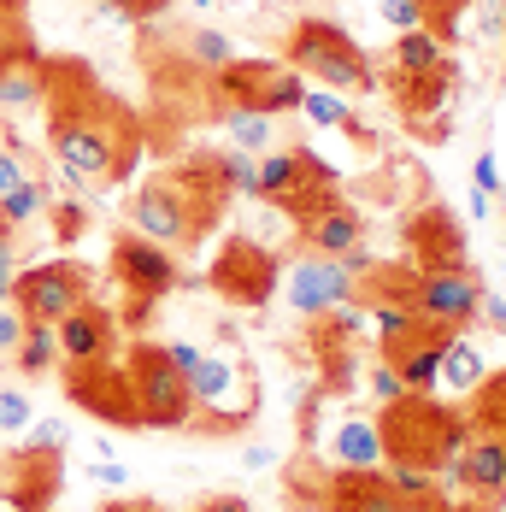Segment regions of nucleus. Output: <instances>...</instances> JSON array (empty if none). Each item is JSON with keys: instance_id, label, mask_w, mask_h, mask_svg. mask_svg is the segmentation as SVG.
Instances as JSON below:
<instances>
[{"instance_id": "nucleus-36", "label": "nucleus", "mask_w": 506, "mask_h": 512, "mask_svg": "<svg viewBox=\"0 0 506 512\" xmlns=\"http://www.w3.org/2000/svg\"><path fill=\"white\" fill-rule=\"evenodd\" d=\"M218 171H224V189L230 195H242V201L259 195V159L248 148H218Z\"/></svg>"}, {"instance_id": "nucleus-20", "label": "nucleus", "mask_w": 506, "mask_h": 512, "mask_svg": "<svg viewBox=\"0 0 506 512\" xmlns=\"http://www.w3.org/2000/svg\"><path fill=\"white\" fill-rule=\"evenodd\" d=\"M401 495L389 483V471L365 465V471H348V465H330L318 495H312V512H395Z\"/></svg>"}, {"instance_id": "nucleus-59", "label": "nucleus", "mask_w": 506, "mask_h": 512, "mask_svg": "<svg viewBox=\"0 0 506 512\" xmlns=\"http://www.w3.org/2000/svg\"><path fill=\"white\" fill-rule=\"evenodd\" d=\"M212 6H224V0H212Z\"/></svg>"}, {"instance_id": "nucleus-50", "label": "nucleus", "mask_w": 506, "mask_h": 512, "mask_svg": "<svg viewBox=\"0 0 506 512\" xmlns=\"http://www.w3.org/2000/svg\"><path fill=\"white\" fill-rule=\"evenodd\" d=\"M165 354H171V365L189 377V371H195V359H201V348H195V342H165Z\"/></svg>"}, {"instance_id": "nucleus-37", "label": "nucleus", "mask_w": 506, "mask_h": 512, "mask_svg": "<svg viewBox=\"0 0 506 512\" xmlns=\"http://www.w3.org/2000/svg\"><path fill=\"white\" fill-rule=\"evenodd\" d=\"M89 6L106 24H159L171 12V0H89Z\"/></svg>"}, {"instance_id": "nucleus-25", "label": "nucleus", "mask_w": 506, "mask_h": 512, "mask_svg": "<svg viewBox=\"0 0 506 512\" xmlns=\"http://www.w3.org/2000/svg\"><path fill=\"white\" fill-rule=\"evenodd\" d=\"M448 59V42L442 36H430V30H401V42L389 53V77H418V71H430V65H442Z\"/></svg>"}, {"instance_id": "nucleus-38", "label": "nucleus", "mask_w": 506, "mask_h": 512, "mask_svg": "<svg viewBox=\"0 0 506 512\" xmlns=\"http://www.w3.org/2000/svg\"><path fill=\"white\" fill-rule=\"evenodd\" d=\"M365 312H371V336H377L383 348H389V342H401L406 330L418 324V312H412V301H371Z\"/></svg>"}, {"instance_id": "nucleus-34", "label": "nucleus", "mask_w": 506, "mask_h": 512, "mask_svg": "<svg viewBox=\"0 0 506 512\" xmlns=\"http://www.w3.org/2000/svg\"><path fill=\"white\" fill-rule=\"evenodd\" d=\"M389 483L401 501H448V483L430 465H389Z\"/></svg>"}, {"instance_id": "nucleus-8", "label": "nucleus", "mask_w": 506, "mask_h": 512, "mask_svg": "<svg viewBox=\"0 0 506 512\" xmlns=\"http://www.w3.org/2000/svg\"><path fill=\"white\" fill-rule=\"evenodd\" d=\"M83 301H95V271L77 265V259L30 265L12 283V307L24 312V324H59L65 312H77Z\"/></svg>"}, {"instance_id": "nucleus-17", "label": "nucleus", "mask_w": 506, "mask_h": 512, "mask_svg": "<svg viewBox=\"0 0 506 512\" xmlns=\"http://www.w3.org/2000/svg\"><path fill=\"white\" fill-rule=\"evenodd\" d=\"M412 312L430 318V324H477V301H483V277L477 271H418L412 277Z\"/></svg>"}, {"instance_id": "nucleus-29", "label": "nucleus", "mask_w": 506, "mask_h": 512, "mask_svg": "<svg viewBox=\"0 0 506 512\" xmlns=\"http://www.w3.org/2000/svg\"><path fill=\"white\" fill-rule=\"evenodd\" d=\"M48 201H53V183H42V177H24V183H18L12 195H0V224L24 230V224L48 218Z\"/></svg>"}, {"instance_id": "nucleus-57", "label": "nucleus", "mask_w": 506, "mask_h": 512, "mask_svg": "<svg viewBox=\"0 0 506 512\" xmlns=\"http://www.w3.org/2000/svg\"><path fill=\"white\" fill-rule=\"evenodd\" d=\"M195 6H212V0H195Z\"/></svg>"}, {"instance_id": "nucleus-40", "label": "nucleus", "mask_w": 506, "mask_h": 512, "mask_svg": "<svg viewBox=\"0 0 506 512\" xmlns=\"http://www.w3.org/2000/svg\"><path fill=\"white\" fill-rule=\"evenodd\" d=\"M30 418H36V407H30L24 389H0V430H6V436H24Z\"/></svg>"}, {"instance_id": "nucleus-5", "label": "nucleus", "mask_w": 506, "mask_h": 512, "mask_svg": "<svg viewBox=\"0 0 506 512\" xmlns=\"http://www.w3.org/2000/svg\"><path fill=\"white\" fill-rule=\"evenodd\" d=\"M253 201L283 206L295 224H306L324 206L342 201V177H336L330 159H318L312 148H277V154L259 159V195Z\"/></svg>"}, {"instance_id": "nucleus-55", "label": "nucleus", "mask_w": 506, "mask_h": 512, "mask_svg": "<svg viewBox=\"0 0 506 512\" xmlns=\"http://www.w3.org/2000/svg\"><path fill=\"white\" fill-rule=\"evenodd\" d=\"M448 507H454V501H401L395 512H448Z\"/></svg>"}, {"instance_id": "nucleus-23", "label": "nucleus", "mask_w": 506, "mask_h": 512, "mask_svg": "<svg viewBox=\"0 0 506 512\" xmlns=\"http://www.w3.org/2000/svg\"><path fill=\"white\" fill-rule=\"evenodd\" d=\"M301 242H306V254L342 259L354 242H365V218H359L348 201H336V206H324L318 218H306V224H301Z\"/></svg>"}, {"instance_id": "nucleus-9", "label": "nucleus", "mask_w": 506, "mask_h": 512, "mask_svg": "<svg viewBox=\"0 0 506 512\" xmlns=\"http://www.w3.org/2000/svg\"><path fill=\"white\" fill-rule=\"evenodd\" d=\"M383 83H389V101L401 112V124L418 142H442V136H448V124H454V95H459V65L454 59H442V65H430V71H418V77H389V71H383Z\"/></svg>"}, {"instance_id": "nucleus-42", "label": "nucleus", "mask_w": 506, "mask_h": 512, "mask_svg": "<svg viewBox=\"0 0 506 512\" xmlns=\"http://www.w3.org/2000/svg\"><path fill=\"white\" fill-rule=\"evenodd\" d=\"M371 395H377V407H395V401L412 395V389L401 383V371H395L389 359H377V365H371Z\"/></svg>"}, {"instance_id": "nucleus-30", "label": "nucleus", "mask_w": 506, "mask_h": 512, "mask_svg": "<svg viewBox=\"0 0 506 512\" xmlns=\"http://www.w3.org/2000/svg\"><path fill=\"white\" fill-rule=\"evenodd\" d=\"M471 430H489V436H506V371L501 377H483L471 389Z\"/></svg>"}, {"instance_id": "nucleus-18", "label": "nucleus", "mask_w": 506, "mask_h": 512, "mask_svg": "<svg viewBox=\"0 0 506 512\" xmlns=\"http://www.w3.org/2000/svg\"><path fill=\"white\" fill-rule=\"evenodd\" d=\"M53 336H59V365L118 359V348H124V324H118V312L101 307V301H83L77 312H65V318L53 324Z\"/></svg>"}, {"instance_id": "nucleus-45", "label": "nucleus", "mask_w": 506, "mask_h": 512, "mask_svg": "<svg viewBox=\"0 0 506 512\" xmlns=\"http://www.w3.org/2000/svg\"><path fill=\"white\" fill-rule=\"evenodd\" d=\"M477 36L506 42V0H477Z\"/></svg>"}, {"instance_id": "nucleus-3", "label": "nucleus", "mask_w": 506, "mask_h": 512, "mask_svg": "<svg viewBox=\"0 0 506 512\" xmlns=\"http://www.w3.org/2000/svg\"><path fill=\"white\" fill-rule=\"evenodd\" d=\"M189 383V430L201 436H236L259 418V377H253L248 354H206L195 359Z\"/></svg>"}, {"instance_id": "nucleus-28", "label": "nucleus", "mask_w": 506, "mask_h": 512, "mask_svg": "<svg viewBox=\"0 0 506 512\" xmlns=\"http://www.w3.org/2000/svg\"><path fill=\"white\" fill-rule=\"evenodd\" d=\"M483 377H489V365H483V354H477V342L454 336V342H448V354H442V377H436V383H448L454 395H471Z\"/></svg>"}, {"instance_id": "nucleus-14", "label": "nucleus", "mask_w": 506, "mask_h": 512, "mask_svg": "<svg viewBox=\"0 0 506 512\" xmlns=\"http://www.w3.org/2000/svg\"><path fill=\"white\" fill-rule=\"evenodd\" d=\"M130 230L159 248H195V224H189V206H183V189L171 183V171H153L148 183L130 189Z\"/></svg>"}, {"instance_id": "nucleus-11", "label": "nucleus", "mask_w": 506, "mask_h": 512, "mask_svg": "<svg viewBox=\"0 0 506 512\" xmlns=\"http://www.w3.org/2000/svg\"><path fill=\"white\" fill-rule=\"evenodd\" d=\"M401 248L412 271H471V242L465 224L442 201H418L401 218Z\"/></svg>"}, {"instance_id": "nucleus-39", "label": "nucleus", "mask_w": 506, "mask_h": 512, "mask_svg": "<svg viewBox=\"0 0 506 512\" xmlns=\"http://www.w3.org/2000/svg\"><path fill=\"white\" fill-rule=\"evenodd\" d=\"M471 6H477V0H418L424 30H430V36H442V42H459V18H465Z\"/></svg>"}, {"instance_id": "nucleus-54", "label": "nucleus", "mask_w": 506, "mask_h": 512, "mask_svg": "<svg viewBox=\"0 0 506 512\" xmlns=\"http://www.w3.org/2000/svg\"><path fill=\"white\" fill-rule=\"evenodd\" d=\"M101 512H165L159 501H142V495H124V501H106Z\"/></svg>"}, {"instance_id": "nucleus-19", "label": "nucleus", "mask_w": 506, "mask_h": 512, "mask_svg": "<svg viewBox=\"0 0 506 512\" xmlns=\"http://www.w3.org/2000/svg\"><path fill=\"white\" fill-rule=\"evenodd\" d=\"M454 336H459L454 324H430V318H418L401 342H389V348H383V359L401 371V383L412 389V395H436L442 354H448V342H454Z\"/></svg>"}, {"instance_id": "nucleus-21", "label": "nucleus", "mask_w": 506, "mask_h": 512, "mask_svg": "<svg viewBox=\"0 0 506 512\" xmlns=\"http://www.w3.org/2000/svg\"><path fill=\"white\" fill-rule=\"evenodd\" d=\"M283 289H289V307L301 312V318H324L330 307L354 301V277H348L336 259H324V254L295 259L289 277H283Z\"/></svg>"}, {"instance_id": "nucleus-32", "label": "nucleus", "mask_w": 506, "mask_h": 512, "mask_svg": "<svg viewBox=\"0 0 506 512\" xmlns=\"http://www.w3.org/2000/svg\"><path fill=\"white\" fill-rule=\"evenodd\" d=\"M48 224H53V242H83L89 236V224H95V206L77 201V195H53L48 201Z\"/></svg>"}, {"instance_id": "nucleus-46", "label": "nucleus", "mask_w": 506, "mask_h": 512, "mask_svg": "<svg viewBox=\"0 0 506 512\" xmlns=\"http://www.w3.org/2000/svg\"><path fill=\"white\" fill-rule=\"evenodd\" d=\"M18 342H24V312L6 301V307H0V354H12Z\"/></svg>"}, {"instance_id": "nucleus-6", "label": "nucleus", "mask_w": 506, "mask_h": 512, "mask_svg": "<svg viewBox=\"0 0 506 512\" xmlns=\"http://www.w3.org/2000/svg\"><path fill=\"white\" fill-rule=\"evenodd\" d=\"M124 371H130V395H136V430H189V383L171 365L165 342L136 336L124 348Z\"/></svg>"}, {"instance_id": "nucleus-47", "label": "nucleus", "mask_w": 506, "mask_h": 512, "mask_svg": "<svg viewBox=\"0 0 506 512\" xmlns=\"http://www.w3.org/2000/svg\"><path fill=\"white\" fill-rule=\"evenodd\" d=\"M24 177H30V171H24V154H18V148H0V195H12Z\"/></svg>"}, {"instance_id": "nucleus-22", "label": "nucleus", "mask_w": 506, "mask_h": 512, "mask_svg": "<svg viewBox=\"0 0 506 512\" xmlns=\"http://www.w3.org/2000/svg\"><path fill=\"white\" fill-rule=\"evenodd\" d=\"M454 489L477 507H501V489H506V436H489L477 430L465 442V454L454 460Z\"/></svg>"}, {"instance_id": "nucleus-56", "label": "nucleus", "mask_w": 506, "mask_h": 512, "mask_svg": "<svg viewBox=\"0 0 506 512\" xmlns=\"http://www.w3.org/2000/svg\"><path fill=\"white\" fill-rule=\"evenodd\" d=\"M24 12V0H0V18H18Z\"/></svg>"}, {"instance_id": "nucleus-16", "label": "nucleus", "mask_w": 506, "mask_h": 512, "mask_svg": "<svg viewBox=\"0 0 506 512\" xmlns=\"http://www.w3.org/2000/svg\"><path fill=\"white\" fill-rule=\"evenodd\" d=\"M48 101V53L24 30H0V112H36Z\"/></svg>"}, {"instance_id": "nucleus-35", "label": "nucleus", "mask_w": 506, "mask_h": 512, "mask_svg": "<svg viewBox=\"0 0 506 512\" xmlns=\"http://www.w3.org/2000/svg\"><path fill=\"white\" fill-rule=\"evenodd\" d=\"M301 112L318 124V130H348V124H354V106L342 101V89H306Z\"/></svg>"}, {"instance_id": "nucleus-41", "label": "nucleus", "mask_w": 506, "mask_h": 512, "mask_svg": "<svg viewBox=\"0 0 506 512\" xmlns=\"http://www.w3.org/2000/svg\"><path fill=\"white\" fill-rule=\"evenodd\" d=\"M65 442H71V424H59V418H30L24 424V448H59L65 454Z\"/></svg>"}, {"instance_id": "nucleus-2", "label": "nucleus", "mask_w": 506, "mask_h": 512, "mask_svg": "<svg viewBox=\"0 0 506 512\" xmlns=\"http://www.w3.org/2000/svg\"><path fill=\"white\" fill-rule=\"evenodd\" d=\"M377 436H383V465H430L454 489V460L477 430L465 412L436 401V395H401L395 407H383Z\"/></svg>"}, {"instance_id": "nucleus-26", "label": "nucleus", "mask_w": 506, "mask_h": 512, "mask_svg": "<svg viewBox=\"0 0 506 512\" xmlns=\"http://www.w3.org/2000/svg\"><path fill=\"white\" fill-rule=\"evenodd\" d=\"M12 365H18V377H48L53 365H59V336H53V324H24V342L12 348Z\"/></svg>"}, {"instance_id": "nucleus-43", "label": "nucleus", "mask_w": 506, "mask_h": 512, "mask_svg": "<svg viewBox=\"0 0 506 512\" xmlns=\"http://www.w3.org/2000/svg\"><path fill=\"white\" fill-rule=\"evenodd\" d=\"M471 189H477V195H489V201L501 195V159L489 154V148H483V154H477V165H471Z\"/></svg>"}, {"instance_id": "nucleus-33", "label": "nucleus", "mask_w": 506, "mask_h": 512, "mask_svg": "<svg viewBox=\"0 0 506 512\" xmlns=\"http://www.w3.org/2000/svg\"><path fill=\"white\" fill-rule=\"evenodd\" d=\"M183 59H189V65H195V71H224V65H230V59H236V42H230V36H224V30H189V36H183Z\"/></svg>"}, {"instance_id": "nucleus-52", "label": "nucleus", "mask_w": 506, "mask_h": 512, "mask_svg": "<svg viewBox=\"0 0 506 512\" xmlns=\"http://www.w3.org/2000/svg\"><path fill=\"white\" fill-rule=\"evenodd\" d=\"M195 512H253V507L242 501V495H206V501H201Z\"/></svg>"}, {"instance_id": "nucleus-27", "label": "nucleus", "mask_w": 506, "mask_h": 512, "mask_svg": "<svg viewBox=\"0 0 506 512\" xmlns=\"http://www.w3.org/2000/svg\"><path fill=\"white\" fill-rule=\"evenodd\" d=\"M301 95H306V77L289 65V59H277L271 77H265V89H259V106H253V112H265V118H277V112H301Z\"/></svg>"}, {"instance_id": "nucleus-49", "label": "nucleus", "mask_w": 506, "mask_h": 512, "mask_svg": "<svg viewBox=\"0 0 506 512\" xmlns=\"http://www.w3.org/2000/svg\"><path fill=\"white\" fill-rule=\"evenodd\" d=\"M477 318H483L489 330H501V336H506V301H501V295H489V289H483V301H477Z\"/></svg>"}, {"instance_id": "nucleus-58", "label": "nucleus", "mask_w": 506, "mask_h": 512, "mask_svg": "<svg viewBox=\"0 0 506 512\" xmlns=\"http://www.w3.org/2000/svg\"><path fill=\"white\" fill-rule=\"evenodd\" d=\"M501 507H506V489H501Z\"/></svg>"}, {"instance_id": "nucleus-24", "label": "nucleus", "mask_w": 506, "mask_h": 512, "mask_svg": "<svg viewBox=\"0 0 506 512\" xmlns=\"http://www.w3.org/2000/svg\"><path fill=\"white\" fill-rule=\"evenodd\" d=\"M324 460H330V465H348V471L383 465V436H377V418H348V424H336V436H330Z\"/></svg>"}, {"instance_id": "nucleus-31", "label": "nucleus", "mask_w": 506, "mask_h": 512, "mask_svg": "<svg viewBox=\"0 0 506 512\" xmlns=\"http://www.w3.org/2000/svg\"><path fill=\"white\" fill-rule=\"evenodd\" d=\"M218 124H224V136L236 142V148H248V154H265L277 136H271V118L265 112H253V106H230V112H218Z\"/></svg>"}, {"instance_id": "nucleus-12", "label": "nucleus", "mask_w": 506, "mask_h": 512, "mask_svg": "<svg viewBox=\"0 0 506 512\" xmlns=\"http://www.w3.org/2000/svg\"><path fill=\"white\" fill-rule=\"evenodd\" d=\"M71 407H83L95 424L136 430V395H130V371L124 359H95V365H59Z\"/></svg>"}, {"instance_id": "nucleus-4", "label": "nucleus", "mask_w": 506, "mask_h": 512, "mask_svg": "<svg viewBox=\"0 0 506 512\" xmlns=\"http://www.w3.org/2000/svg\"><path fill=\"white\" fill-rule=\"evenodd\" d=\"M289 65L301 77H312V83H324V89H354V95H371L377 89L371 53L359 48L336 18H301L289 30Z\"/></svg>"}, {"instance_id": "nucleus-15", "label": "nucleus", "mask_w": 506, "mask_h": 512, "mask_svg": "<svg viewBox=\"0 0 506 512\" xmlns=\"http://www.w3.org/2000/svg\"><path fill=\"white\" fill-rule=\"evenodd\" d=\"M171 183L183 189V206H189V224H195V242L212 236L230 212V189H224V171H218V148H189V154L171 165Z\"/></svg>"}, {"instance_id": "nucleus-7", "label": "nucleus", "mask_w": 506, "mask_h": 512, "mask_svg": "<svg viewBox=\"0 0 506 512\" xmlns=\"http://www.w3.org/2000/svg\"><path fill=\"white\" fill-rule=\"evenodd\" d=\"M201 283L218 295V301L253 312V307H265V301L283 289V254L265 248L259 236H230V242L218 248V259L206 265Z\"/></svg>"}, {"instance_id": "nucleus-48", "label": "nucleus", "mask_w": 506, "mask_h": 512, "mask_svg": "<svg viewBox=\"0 0 506 512\" xmlns=\"http://www.w3.org/2000/svg\"><path fill=\"white\" fill-rule=\"evenodd\" d=\"M336 265H342V271H348V277H365V271H371V265H377V254H371V248H365V242H354V248H348V254L336 259Z\"/></svg>"}, {"instance_id": "nucleus-13", "label": "nucleus", "mask_w": 506, "mask_h": 512, "mask_svg": "<svg viewBox=\"0 0 506 512\" xmlns=\"http://www.w3.org/2000/svg\"><path fill=\"white\" fill-rule=\"evenodd\" d=\"M59 489H65V460H59V448H24V442H18V448L0 460V501L12 512H53Z\"/></svg>"}, {"instance_id": "nucleus-1", "label": "nucleus", "mask_w": 506, "mask_h": 512, "mask_svg": "<svg viewBox=\"0 0 506 512\" xmlns=\"http://www.w3.org/2000/svg\"><path fill=\"white\" fill-rule=\"evenodd\" d=\"M48 142L65 177L77 183H130L148 124L130 101L101 89V77L83 59H48Z\"/></svg>"}, {"instance_id": "nucleus-51", "label": "nucleus", "mask_w": 506, "mask_h": 512, "mask_svg": "<svg viewBox=\"0 0 506 512\" xmlns=\"http://www.w3.org/2000/svg\"><path fill=\"white\" fill-rule=\"evenodd\" d=\"M95 483H106V489H124V483H130V471H124L118 460H95Z\"/></svg>"}, {"instance_id": "nucleus-53", "label": "nucleus", "mask_w": 506, "mask_h": 512, "mask_svg": "<svg viewBox=\"0 0 506 512\" xmlns=\"http://www.w3.org/2000/svg\"><path fill=\"white\" fill-rule=\"evenodd\" d=\"M242 465H253V471H271V465H277V448H271V442H253L248 454H242Z\"/></svg>"}, {"instance_id": "nucleus-10", "label": "nucleus", "mask_w": 506, "mask_h": 512, "mask_svg": "<svg viewBox=\"0 0 506 512\" xmlns=\"http://www.w3.org/2000/svg\"><path fill=\"white\" fill-rule=\"evenodd\" d=\"M106 277L124 289V301H142V307H159L171 289H183V271H177V259L171 248H159L148 236H136V230H124V236H112V254H106Z\"/></svg>"}, {"instance_id": "nucleus-44", "label": "nucleus", "mask_w": 506, "mask_h": 512, "mask_svg": "<svg viewBox=\"0 0 506 512\" xmlns=\"http://www.w3.org/2000/svg\"><path fill=\"white\" fill-rule=\"evenodd\" d=\"M377 12H383V24H389V30H424V12H418V0H383Z\"/></svg>"}]
</instances>
